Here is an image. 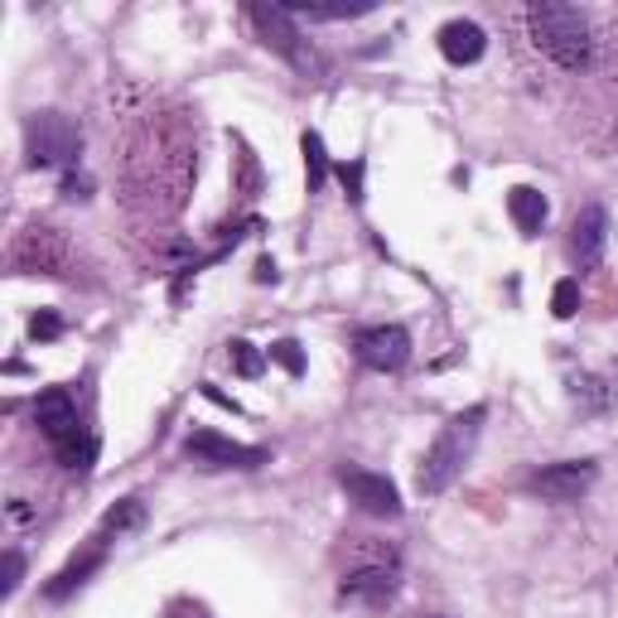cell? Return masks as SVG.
<instances>
[{
    "instance_id": "1",
    "label": "cell",
    "mask_w": 618,
    "mask_h": 618,
    "mask_svg": "<svg viewBox=\"0 0 618 618\" xmlns=\"http://www.w3.org/2000/svg\"><path fill=\"white\" fill-rule=\"evenodd\" d=\"M527 25H531L537 49L551 53L560 68H570V73L590 68V59H594L590 20H584L575 5H566V0H537V5L527 10Z\"/></svg>"
},
{
    "instance_id": "2",
    "label": "cell",
    "mask_w": 618,
    "mask_h": 618,
    "mask_svg": "<svg viewBox=\"0 0 618 618\" xmlns=\"http://www.w3.org/2000/svg\"><path fill=\"white\" fill-rule=\"evenodd\" d=\"M483 416H488L483 406H469L464 416H454L450 426H444L440 436H436V444L426 450V459H420V474H416V488H420L426 497L444 493V488L459 479V469L469 464L474 444H479V426H483Z\"/></svg>"
},
{
    "instance_id": "3",
    "label": "cell",
    "mask_w": 618,
    "mask_h": 618,
    "mask_svg": "<svg viewBox=\"0 0 618 618\" xmlns=\"http://www.w3.org/2000/svg\"><path fill=\"white\" fill-rule=\"evenodd\" d=\"M25 140H29V165L35 169H53V165H73L83 155V136L68 116L59 112H39L29 116L25 126Z\"/></svg>"
},
{
    "instance_id": "4",
    "label": "cell",
    "mask_w": 618,
    "mask_h": 618,
    "mask_svg": "<svg viewBox=\"0 0 618 618\" xmlns=\"http://www.w3.org/2000/svg\"><path fill=\"white\" fill-rule=\"evenodd\" d=\"M247 20L256 25V35H262L266 49H276L280 59H290L300 73H319V53L300 39V29L290 25L286 5H247Z\"/></svg>"
},
{
    "instance_id": "5",
    "label": "cell",
    "mask_w": 618,
    "mask_h": 618,
    "mask_svg": "<svg viewBox=\"0 0 618 618\" xmlns=\"http://www.w3.org/2000/svg\"><path fill=\"white\" fill-rule=\"evenodd\" d=\"M184 454H189L199 469H262L266 464V450L237 444V440L218 436V430H193V436L184 440Z\"/></svg>"
},
{
    "instance_id": "6",
    "label": "cell",
    "mask_w": 618,
    "mask_h": 618,
    "mask_svg": "<svg viewBox=\"0 0 618 618\" xmlns=\"http://www.w3.org/2000/svg\"><path fill=\"white\" fill-rule=\"evenodd\" d=\"M353 353L373 373H401L411 357V333L401 324H373V329H357Z\"/></svg>"
},
{
    "instance_id": "7",
    "label": "cell",
    "mask_w": 618,
    "mask_h": 618,
    "mask_svg": "<svg viewBox=\"0 0 618 618\" xmlns=\"http://www.w3.org/2000/svg\"><path fill=\"white\" fill-rule=\"evenodd\" d=\"M594 464L590 459H560V464H546V469H537L527 479V488L537 497H546V503H575L580 493H590L594 483Z\"/></svg>"
},
{
    "instance_id": "8",
    "label": "cell",
    "mask_w": 618,
    "mask_h": 618,
    "mask_svg": "<svg viewBox=\"0 0 618 618\" xmlns=\"http://www.w3.org/2000/svg\"><path fill=\"white\" fill-rule=\"evenodd\" d=\"M343 493L363 507L367 517H401V493L387 474H367V469H339Z\"/></svg>"
},
{
    "instance_id": "9",
    "label": "cell",
    "mask_w": 618,
    "mask_h": 618,
    "mask_svg": "<svg viewBox=\"0 0 618 618\" xmlns=\"http://www.w3.org/2000/svg\"><path fill=\"white\" fill-rule=\"evenodd\" d=\"M35 420H39V430H45V436L53 440V450L83 436V430H78V406H73V396L63 392V387H49V392H39Z\"/></svg>"
},
{
    "instance_id": "10",
    "label": "cell",
    "mask_w": 618,
    "mask_h": 618,
    "mask_svg": "<svg viewBox=\"0 0 618 618\" xmlns=\"http://www.w3.org/2000/svg\"><path fill=\"white\" fill-rule=\"evenodd\" d=\"M604 242H609V213H604L600 203H590V209H580L570 223V256L590 270V266H600Z\"/></svg>"
},
{
    "instance_id": "11",
    "label": "cell",
    "mask_w": 618,
    "mask_h": 618,
    "mask_svg": "<svg viewBox=\"0 0 618 618\" xmlns=\"http://www.w3.org/2000/svg\"><path fill=\"white\" fill-rule=\"evenodd\" d=\"M15 262L25 270H45V276H63V242L49 227H29L25 242L15 247Z\"/></svg>"
},
{
    "instance_id": "12",
    "label": "cell",
    "mask_w": 618,
    "mask_h": 618,
    "mask_svg": "<svg viewBox=\"0 0 618 618\" xmlns=\"http://www.w3.org/2000/svg\"><path fill=\"white\" fill-rule=\"evenodd\" d=\"M483 49H488V35L479 25H474V20H450V25L440 29V53L450 63H479L483 59Z\"/></svg>"
},
{
    "instance_id": "13",
    "label": "cell",
    "mask_w": 618,
    "mask_h": 618,
    "mask_svg": "<svg viewBox=\"0 0 618 618\" xmlns=\"http://www.w3.org/2000/svg\"><path fill=\"white\" fill-rule=\"evenodd\" d=\"M392 594H396V570H392V566H367V570L343 575V600H357V604H387Z\"/></svg>"
},
{
    "instance_id": "14",
    "label": "cell",
    "mask_w": 618,
    "mask_h": 618,
    "mask_svg": "<svg viewBox=\"0 0 618 618\" xmlns=\"http://www.w3.org/2000/svg\"><path fill=\"white\" fill-rule=\"evenodd\" d=\"M507 213H513L517 232H522V237H537L541 227H546V193H541V189H527V184H517V189L507 193Z\"/></svg>"
},
{
    "instance_id": "15",
    "label": "cell",
    "mask_w": 618,
    "mask_h": 618,
    "mask_svg": "<svg viewBox=\"0 0 618 618\" xmlns=\"http://www.w3.org/2000/svg\"><path fill=\"white\" fill-rule=\"evenodd\" d=\"M290 15H305V20H357V15H373V0H339V5H319V0H295L286 5Z\"/></svg>"
},
{
    "instance_id": "16",
    "label": "cell",
    "mask_w": 618,
    "mask_h": 618,
    "mask_svg": "<svg viewBox=\"0 0 618 618\" xmlns=\"http://www.w3.org/2000/svg\"><path fill=\"white\" fill-rule=\"evenodd\" d=\"M102 566V546H92L88 556H78V560H68V566H63L59 575H53V584H49V600H63V594L68 590H78L83 580H88V575Z\"/></svg>"
},
{
    "instance_id": "17",
    "label": "cell",
    "mask_w": 618,
    "mask_h": 618,
    "mask_svg": "<svg viewBox=\"0 0 618 618\" xmlns=\"http://www.w3.org/2000/svg\"><path fill=\"white\" fill-rule=\"evenodd\" d=\"M300 150H305V179H310V193L324 189V179H329V150H324V140L305 131V140H300Z\"/></svg>"
},
{
    "instance_id": "18",
    "label": "cell",
    "mask_w": 618,
    "mask_h": 618,
    "mask_svg": "<svg viewBox=\"0 0 618 618\" xmlns=\"http://www.w3.org/2000/svg\"><path fill=\"white\" fill-rule=\"evenodd\" d=\"M140 522H146V503H140V497H122V503L102 517V531H131Z\"/></svg>"
},
{
    "instance_id": "19",
    "label": "cell",
    "mask_w": 618,
    "mask_h": 618,
    "mask_svg": "<svg viewBox=\"0 0 618 618\" xmlns=\"http://www.w3.org/2000/svg\"><path fill=\"white\" fill-rule=\"evenodd\" d=\"M59 459L68 464V469H78V474H88L92 469V459H97V440L88 436H78V440H68V444H59Z\"/></svg>"
},
{
    "instance_id": "20",
    "label": "cell",
    "mask_w": 618,
    "mask_h": 618,
    "mask_svg": "<svg viewBox=\"0 0 618 618\" xmlns=\"http://www.w3.org/2000/svg\"><path fill=\"white\" fill-rule=\"evenodd\" d=\"M575 310H580V280H556V290H551V314H556V319H575Z\"/></svg>"
},
{
    "instance_id": "21",
    "label": "cell",
    "mask_w": 618,
    "mask_h": 618,
    "mask_svg": "<svg viewBox=\"0 0 618 618\" xmlns=\"http://www.w3.org/2000/svg\"><path fill=\"white\" fill-rule=\"evenodd\" d=\"M270 357H276L290 377H305V353H300L295 339H276V343H270Z\"/></svg>"
},
{
    "instance_id": "22",
    "label": "cell",
    "mask_w": 618,
    "mask_h": 618,
    "mask_svg": "<svg viewBox=\"0 0 618 618\" xmlns=\"http://www.w3.org/2000/svg\"><path fill=\"white\" fill-rule=\"evenodd\" d=\"M59 333H63V319L53 310H39L35 319H29V339L35 343H49V339H59Z\"/></svg>"
},
{
    "instance_id": "23",
    "label": "cell",
    "mask_w": 618,
    "mask_h": 618,
    "mask_svg": "<svg viewBox=\"0 0 618 618\" xmlns=\"http://www.w3.org/2000/svg\"><path fill=\"white\" fill-rule=\"evenodd\" d=\"M232 367L242 377H262V367H266V357L252 349V343H232Z\"/></svg>"
},
{
    "instance_id": "24",
    "label": "cell",
    "mask_w": 618,
    "mask_h": 618,
    "mask_svg": "<svg viewBox=\"0 0 618 618\" xmlns=\"http://www.w3.org/2000/svg\"><path fill=\"white\" fill-rule=\"evenodd\" d=\"M339 179H343V189H349V199L363 203V160H349V165H339Z\"/></svg>"
},
{
    "instance_id": "25",
    "label": "cell",
    "mask_w": 618,
    "mask_h": 618,
    "mask_svg": "<svg viewBox=\"0 0 618 618\" xmlns=\"http://www.w3.org/2000/svg\"><path fill=\"white\" fill-rule=\"evenodd\" d=\"M20 575H25V556H20V551H5V594L20 590Z\"/></svg>"
},
{
    "instance_id": "26",
    "label": "cell",
    "mask_w": 618,
    "mask_h": 618,
    "mask_svg": "<svg viewBox=\"0 0 618 618\" xmlns=\"http://www.w3.org/2000/svg\"><path fill=\"white\" fill-rule=\"evenodd\" d=\"M256 280H262V286H266V280H276V262H270V256L256 262Z\"/></svg>"
}]
</instances>
